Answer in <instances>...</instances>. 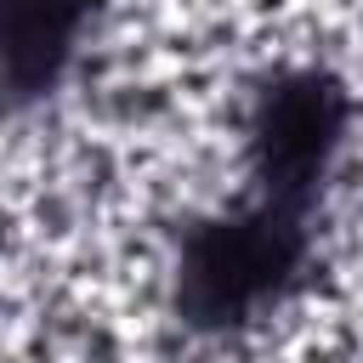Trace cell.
<instances>
[{"mask_svg":"<svg viewBox=\"0 0 363 363\" xmlns=\"http://www.w3.org/2000/svg\"><path fill=\"white\" fill-rule=\"evenodd\" d=\"M295 255H301L295 210L261 204V210H250L238 221H221L187 255V272H182L187 306L199 318H216V323L238 318V312H250L255 301H267L284 284Z\"/></svg>","mask_w":363,"mask_h":363,"instance_id":"6da1fadb","label":"cell"},{"mask_svg":"<svg viewBox=\"0 0 363 363\" xmlns=\"http://www.w3.org/2000/svg\"><path fill=\"white\" fill-rule=\"evenodd\" d=\"M340 130V96L323 79H289L261 108V164H267V204L295 210V199L318 182Z\"/></svg>","mask_w":363,"mask_h":363,"instance_id":"7a4b0ae2","label":"cell"},{"mask_svg":"<svg viewBox=\"0 0 363 363\" xmlns=\"http://www.w3.org/2000/svg\"><path fill=\"white\" fill-rule=\"evenodd\" d=\"M96 0H0V74L40 85L74 45Z\"/></svg>","mask_w":363,"mask_h":363,"instance_id":"3957f363","label":"cell"}]
</instances>
